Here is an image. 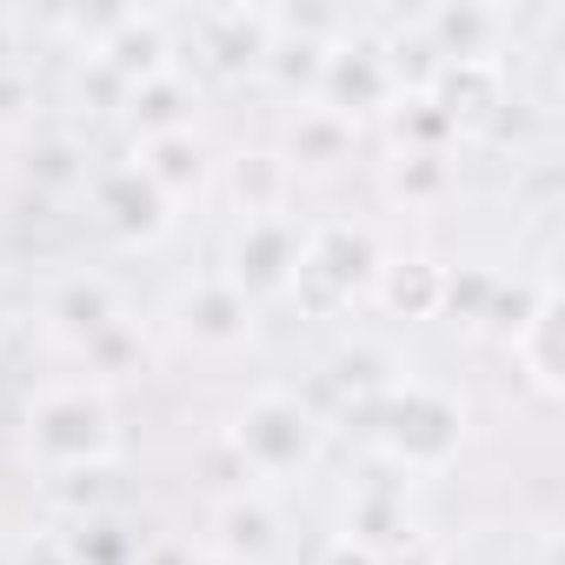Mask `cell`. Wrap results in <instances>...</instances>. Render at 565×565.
Listing matches in <instances>:
<instances>
[{"instance_id":"cell-4","label":"cell","mask_w":565,"mask_h":565,"mask_svg":"<svg viewBox=\"0 0 565 565\" xmlns=\"http://www.w3.org/2000/svg\"><path fill=\"white\" fill-rule=\"evenodd\" d=\"M226 439H233V452L246 459L253 486L266 492V486H294V479H307V472L320 466V452H327V419H320L300 393L266 386V393H253V399L233 413Z\"/></svg>"},{"instance_id":"cell-34","label":"cell","mask_w":565,"mask_h":565,"mask_svg":"<svg viewBox=\"0 0 565 565\" xmlns=\"http://www.w3.org/2000/svg\"><path fill=\"white\" fill-rule=\"evenodd\" d=\"M273 28H287V34H307V41H340L347 34V14L340 8H266Z\"/></svg>"},{"instance_id":"cell-35","label":"cell","mask_w":565,"mask_h":565,"mask_svg":"<svg viewBox=\"0 0 565 565\" xmlns=\"http://www.w3.org/2000/svg\"><path fill=\"white\" fill-rule=\"evenodd\" d=\"M8 565H81V558H74L67 532H28V539L14 545V558H8Z\"/></svg>"},{"instance_id":"cell-6","label":"cell","mask_w":565,"mask_h":565,"mask_svg":"<svg viewBox=\"0 0 565 565\" xmlns=\"http://www.w3.org/2000/svg\"><path fill=\"white\" fill-rule=\"evenodd\" d=\"M327 114H340V120H353V127H366V120H386V107L399 100V87H393V74H386V61H380V41L373 34H340L333 41V54H327V74H320V94H313Z\"/></svg>"},{"instance_id":"cell-15","label":"cell","mask_w":565,"mask_h":565,"mask_svg":"<svg viewBox=\"0 0 565 565\" xmlns=\"http://www.w3.org/2000/svg\"><path fill=\"white\" fill-rule=\"evenodd\" d=\"M120 320H127V300H120V287L107 273H74V279H61V287L47 294V333L67 353H87Z\"/></svg>"},{"instance_id":"cell-8","label":"cell","mask_w":565,"mask_h":565,"mask_svg":"<svg viewBox=\"0 0 565 565\" xmlns=\"http://www.w3.org/2000/svg\"><path fill=\"white\" fill-rule=\"evenodd\" d=\"M426 100L439 107L452 140H486L499 107L512 100V74H505V61H446L426 81Z\"/></svg>"},{"instance_id":"cell-24","label":"cell","mask_w":565,"mask_h":565,"mask_svg":"<svg viewBox=\"0 0 565 565\" xmlns=\"http://www.w3.org/2000/svg\"><path fill=\"white\" fill-rule=\"evenodd\" d=\"M193 81L173 67V74H160V81H147V87H134L127 94V127H134V140H153V134H180V127H193Z\"/></svg>"},{"instance_id":"cell-36","label":"cell","mask_w":565,"mask_h":565,"mask_svg":"<svg viewBox=\"0 0 565 565\" xmlns=\"http://www.w3.org/2000/svg\"><path fill=\"white\" fill-rule=\"evenodd\" d=\"M134 565H213V558H206V545H193V539H147V545L134 552Z\"/></svg>"},{"instance_id":"cell-37","label":"cell","mask_w":565,"mask_h":565,"mask_svg":"<svg viewBox=\"0 0 565 565\" xmlns=\"http://www.w3.org/2000/svg\"><path fill=\"white\" fill-rule=\"evenodd\" d=\"M313 565H380V552H366L360 539H347V532H333L320 552H313Z\"/></svg>"},{"instance_id":"cell-18","label":"cell","mask_w":565,"mask_h":565,"mask_svg":"<svg viewBox=\"0 0 565 565\" xmlns=\"http://www.w3.org/2000/svg\"><path fill=\"white\" fill-rule=\"evenodd\" d=\"M353 147H360V127L340 120V114H327L320 100H307V107L287 120V134H279V153H287L294 180H300V173H340V167L353 160Z\"/></svg>"},{"instance_id":"cell-14","label":"cell","mask_w":565,"mask_h":565,"mask_svg":"<svg viewBox=\"0 0 565 565\" xmlns=\"http://www.w3.org/2000/svg\"><path fill=\"white\" fill-rule=\"evenodd\" d=\"M94 220H100L120 246H160V239L180 226V213H173L134 167H114V173L94 180Z\"/></svg>"},{"instance_id":"cell-29","label":"cell","mask_w":565,"mask_h":565,"mask_svg":"<svg viewBox=\"0 0 565 565\" xmlns=\"http://www.w3.org/2000/svg\"><path fill=\"white\" fill-rule=\"evenodd\" d=\"M67 545H74V558L81 565H134V539H127V525H114L107 512H94V519H74V532H67Z\"/></svg>"},{"instance_id":"cell-22","label":"cell","mask_w":565,"mask_h":565,"mask_svg":"<svg viewBox=\"0 0 565 565\" xmlns=\"http://www.w3.org/2000/svg\"><path fill=\"white\" fill-rule=\"evenodd\" d=\"M266 34H273V14L266 8H220L200 21V41H206V61L220 74H253L259 54H266Z\"/></svg>"},{"instance_id":"cell-26","label":"cell","mask_w":565,"mask_h":565,"mask_svg":"<svg viewBox=\"0 0 565 565\" xmlns=\"http://www.w3.org/2000/svg\"><path fill=\"white\" fill-rule=\"evenodd\" d=\"M492 294H499V273H492V266H446L439 320H452V327H486Z\"/></svg>"},{"instance_id":"cell-11","label":"cell","mask_w":565,"mask_h":565,"mask_svg":"<svg viewBox=\"0 0 565 565\" xmlns=\"http://www.w3.org/2000/svg\"><path fill=\"white\" fill-rule=\"evenodd\" d=\"M87 54H100L127 87H147V81H160V74L180 67L173 28H167V14H153V8H114L107 28H100V41H94Z\"/></svg>"},{"instance_id":"cell-1","label":"cell","mask_w":565,"mask_h":565,"mask_svg":"<svg viewBox=\"0 0 565 565\" xmlns=\"http://www.w3.org/2000/svg\"><path fill=\"white\" fill-rule=\"evenodd\" d=\"M21 452L61 479V472H94L120 459V413L114 393L94 380H54L21 406Z\"/></svg>"},{"instance_id":"cell-20","label":"cell","mask_w":565,"mask_h":565,"mask_svg":"<svg viewBox=\"0 0 565 565\" xmlns=\"http://www.w3.org/2000/svg\"><path fill=\"white\" fill-rule=\"evenodd\" d=\"M406 525H419V512L406 505L399 472H380V479L353 486V499H347V539H360L366 552H386Z\"/></svg>"},{"instance_id":"cell-32","label":"cell","mask_w":565,"mask_h":565,"mask_svg":"<svg viewBox=\"0 0 565 565\" xmlns=\"http://www.w3.org/2000/svg\"><path fill=\"white\" fill-rule=\"evenodd\" d=\"M28 180L47 186V193H67V186L81 180V147H74V140H41V147L28 153Z\"/></svg>"},{"instance_id":"cell-23","label":"cell","mask_w":565,"mask_h":565,"mask_svg":"<svg viewBox=\"0 0 565 565\" xmlns=\"http://www.w3.org/2000/svg\"><path fill=\"white\" fill-rule=\"evenodd\" d=\"M380 193L406 213H433L446 193H452V153H386L380 167Z\"/></svg>"},{"instance_id":"cell-13","label":"cell","mask_w":565,"mask_h":565,"mask_svg":"<svg viewBox=\"0 0 565 565\" xmlns=\"http://www.w3.org/2000/svg\"><path fill=\"white\" fill-rule=\"evenodd\" d=\"M213 186H220V200L233 206V220H273V213H287L294 206V167H287V153L279 147H233L220 167H213Z\"/></svg>"},{"instance_id":"cell-28","label":"cell","mask_w":565,"mask_h":565,"mask_svg":"<svg viewBox=\"0 0 565 565\" xmlns=\"http://www.w3.org/2000/svg\"><path fill=\"white\" fill-rule=\"evenodd\" d=\"M127 94H134V87H127L100 54H87V47L74 54V107H81V114H120Z\"/></svg>"},{"instance_id":"cell-19","label":"cell","mask_w":565,"mask_h":565,"mask_svg":"<svg viewBox=\"0 0 565 565\" xmlns=\"http://www.w3.org/2000/svg\"><path fill=\"white\" fill-rule=\"evenodd\" d=\"M327 380H333V393L347 399V406H380L399 380H406V360L386 347V340H347L333 360H327Z\"/></svg>"},{"instance_id":"cell-5","label":"cell","mask_w":565,"mask_h":565,"mask_svg":"<svg viewBox=\"0 0 565 565\" xmlns=\"http://www.w3.org/2000/svg\"><path fill=\"white\" fill-rule=\"evenodd\" d=\"M300 220L294 213H273V220H233L226 253H220V279L239 287L253 307L266 300H287L294 287V266H300Z\"/></svg>"},{"instance_id":"cell-27","label":"cell","mask_w":565,"mask_h":565,"mask_svg":"<svg viewBox=\"0 0 565 565\" xmlns=\"http://www.w3.org/2000/svg\"><path fill=\"white\" fill-rule=\"evenodd\" d=\"M87 380L94 386H114V380H127V373H140L147 366V340H140V320H120V327H107L87 353Z\"/></svg>"},{"instance_id":"cell-10","label":"cell","mask_w":565,"mask_h":565,"mask_svg":"<svg viewBox=\"0 0 565 565\" xmlns=\"http://www.w3.org/2000/svg\"><path fill=\"white\" fill-rule=\"evenodd\" d=\"M279 545H287V519H279L273 492L213 499V512H206V558H226V565H273Z\"/></svg>"},{"instance_id":"cell-38","label":"cell","mask_w":565,"mask_h":565,"mask_svg":"<svg viewBox=\"0 0 565 565\" xmlns=\"http://www.w3.org/2000/svg\"><path fill=\"white\" fill-rule=\"evenodd\" d=\"M28 41H21V14H0V74H21L28 61Z\"/></svg>"},{"instance_id":"cell-21","label":"cell","mask_w":565,"mask_h":565,"mask_svg":"<svg viewBox=\"0 0 565 565\" xmlns=\"http://www.w3.org/2000/svg\"><path fill=\"white\" fill-rule=\"evenodd\" d=\"M327 54H333V41H307V34L273 28L253 81H266L273 94H287V100H313L320 94V74H327Z\"/></svg>"},{"instance_id":"cell-25","label":"cell","mask_w":565,"mask_h":565,"mask_svg":"<svg viewBox=\"0 0 565 565\" xmlns=\"http://www.w3.org/2000/svg\"><path fill=\"white\" fill-rule=\"evenodd\" d=\"M380 41V61H386V74H393V87L399 94H426V81L446 67L439 54H433V41L419 34V21L406 14V21H393L386 34H373Z\"/></svg>"},{"instance_id":"cell-3","label":"cell","mask_w":565,"mask_h":565,"mask_svg":"<svg viewBox=\"0 0 565 565\" xmlns=\"http://www.w3.org/2000/svg\"><path fill=\"white\" fill-rule=\"evenodd\" d=\"M380 259H386V246H380L373 226H360V220H307L287 307L300 320H347V313H360L366 294H373Z\"/></svg>"},{"instance_id":"cell-33","label":"cell","mask_w":565,"mask_h":565,"mask_svg":"<svg viewBox=\"0 0 565 565\" xmlns=\"http://www.w3.org/2000/svg\"><path fill=\"white\" fill-rule=\"evenodd\" d=\"M34 114H41V87H34V74H28V67H21V74H0V134L34 127Z\"/></svg>"},{"instance_id":"cell-12","label":"cell","mask_w":565,"mask_h":565,"mask_svg":"<svg viewBox=\"0 0 565 565\" xmlns=\"http://www.w3.org/2000/svg\"><path fill=\"white\" fill-rule=\"evenodd\" d=\"M173 213L180 206H193V200H206V186H213V147L200 140V127H180V134H153V140H134V160H127Z\"/></svg>"},{"instance_id":"cell-17","label":"cell","mask_w":565,"mask_h":565,"mask_svg":"<svg viewBox=\"0 0 565 565\" xmlns=\"http://www.w3.org/2000/svg\"><path fill=\"white\" fill-rule=\"evenodd\" d=\"M439 294H446V266L433 253H386L366 300L386 320H439Z\"/></svg>"},{"instance_id":"cell-9","label":"cell","mask_w":565,"mask_h":565,"mask_svg":"<svg viewBox=\"0 0 565 565\" xmlns=\"http://www.w3.org/2000/svg\"><path fill=\"white\" fill-rule=\"evenodd\" d=\"M558 327H565V294H558V279H552V273H539V279H532V307H525V320L505 333V353H512L519 380H525L545 406H558V399H565Z\"/></svg>"},{"instance_id":"cell-2","label":"cell","mask_w":565,"mask_h":565,"mask_svg":"<svg viewBox=\"0 0 565 565\" xmlns=\"http://www.w3.org/2000/svg\"><path fill=\"white\" fill-rule=\"evenodd\" d=\"M466 433H472V419H466L459 393H446V386H433V380H413V373L373 406V452H380V466L399 472V479H433V472H446V466L466 452Z\"/></svg>"},{"instance_id":"cell-7","label":"cell","mask_w":565,"mask_h":565,"mask_svg":"<svg viewBox=\"0 0 565 565\" xmlns=\"http://www.w3.org/2000/svg\"><path fill=\"white\" fill-rule=\"evenodd\" d=\"M173 327L200 353H246L259 340V307L239 287H226L220 273H200L193 287H180V300H173Z\"/></svg>"},{"instance_id":"cell-16","label":"cell","mask_w":565,"mask_h":565,"mask_svg":"<svg viewBox=\"0 0 565 565\" xmlns=\"http://www.w3.org/2000/svg\"><path fill=\"white\" fill-rule=\"evenodd\" d=\"M413 21H419V34L433 41L439 61H505L499 54V41L512 34L505 8H486V0H439V8H419Z\"/></svg>"},{"instance_id":"cell-30","label":"cell","mask_w":565,"mask_h":565,"mask_svg":"<svg viewBox=\"0 0 565 565\" xmlns=\"http://www.w3.org/2000/svg\"><path fill=\"white\" fill-rule=\"evenodd\" d=\"M193 466H200V479H206V492H213V499L259 492V486H253V472H246V459L233 452V439H226V433H206V439H200V452H193Z\"/></svg>"},{"instance_id":"cell-31","label":"cell","mask_w":565,"mask_h":565,"mask_svg":"<svg viewBox=\"0 0 565 565\" xmlns=\"http://www.w3.org/2000/svg\"><path fill=\"white\" fill-rule=\"evenodd\" d=\"M47 492H54V505H67L74 519H94V512L107 505V492H114V466H94V472H61V479H47Z\"/></svg>"}]
</instances>
